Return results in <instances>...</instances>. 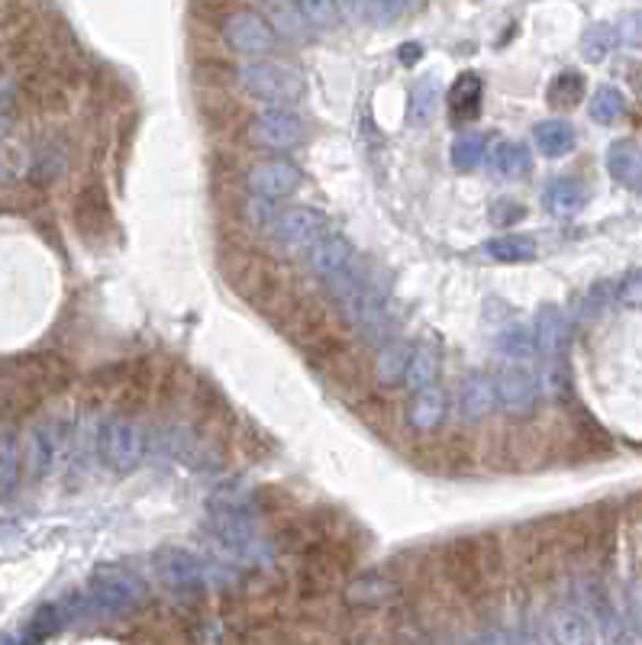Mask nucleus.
<instances>
[{"label":"nucleus","instance_id":"nucleus-1","mask_svg":"<svg viewBox=\"0 0 642 645\" xmlns=\"http://www.w3.org/2000/svg\"><path fill=\"white\" fill-rule=\"evenodd\" d=\"M156 368L146 358L136 361H114L98 375V398L107 401L111 413L136 416L156 401Z\"/></svg>","mask_w":642,"mask_h":645},{"label":"nucleus","instance_id":"nucleus-2","mask_svg":"<svg viewBox=\"0 0 642 645\" xmlns=\"http://www.w3.org/2000/svg\"><path fill=\"white\" fill-rule=\"evenodd\" d=\"M236 84L268 107H288L303 94V71L282 59H249L236 68Z\"/></svg>","mask_w":642,"mask_h":645},{"label":"nucleus","instance_id":"nucleus-3","mask_svg":"<svg viewBox=\"0 0 642 645\" xmlns=\"http://www.w3.org/2000/svg\"><path fill=\"white\" fill-rule=\"evenodd\" d=\"M156 578L175 594H204L217 585H233V575H220V565L197 558L187 549H159L152 558Z\"/></svg>","mask_w":642,"mask_h":645},{"label":"nucleus","instance_id":"nucleus-4","mask_svg":"<svg viewBox=\"0 0 642 645\" xmlns=\"http://www.w3.org/2000/svg\"><path fill=\"white\" fill-rule=\"evenodd\" d=\"M94 446L107 469L133 471L146 462V426H139L133 416L107 413L98 426Z\"/></svg>","mask_w":642,"mask_h":645},{"label":"nucleus","instance_id":"nucleus-5","mask_svg":"<svg viewBox=\"0 0 642 645\" xmlns=\"http://www.w3.org/2000/svg\"><path fill=\"white\" fill-rule=\"evenodd\" d=\"M146 600V585L119 565H101L88 578V600L84 607L104 617L129 613Z\"/></svg>","mask_w":642,"mask_h":645},{"label":"nucleus","instance_id":"nucleus-6","mask_svg":"<svg viewBox=\"0 0 642 645\" xmlns=\"http://www.w3.org/2000/svg\"><path fill=\"white\" fill-rule=\"evenodd\" d=\"M259 233H265L282 249H310L317 239L330 233V220L317 207H303V204L300 207H278V204H272Z\"/></svg>","mask_w":642,"mask_h":645},{"label":"nucleus","instance_id":"nucleus-7","mask_svg":"<svg viewBox=\"0 0 642 645\" xmlns=\"http://www.w3.org/2000/svg\"><path fill=\"white\" fill-rule=\"evenodd\" d=\"M245 139L268 152H291L307 139V119L291 107H265L249 119Z\"/></svg>","mask_w":642,"mask_h":645},{"label":"nucleus","instance_id":"nucleus-8","mask_svg":"<svg viewBox=\"0 0 642 645\" xmlns=\"http://www.w3.org/2000/svg\"><path fill=\"white\" fill-rule=\"evenodd\" d=\"M223 39L227 46L233 49L236 56H245V59H259V56H268L275 49V30L268 26V20L255 10H233L227 20H223Z\"/></svg>","mask_w":642,"mask_h":645},{"label":"nucleus","instance_id":"nucleus-9","mask_svg":"<svg viewBox=\"0 0 642 645\" xmlns=\"http://www.w3.org/2000/svg\"><path fill=\"white\" fill-rule=\"evenodd\" d=\"M358 258H362V255H358V249L352 245L349 235L333 233V230H330L323 239H317V242L307 249V272H310V278H317V281L326 288V285H333L336 278H343Z\"/></svg>","mask_w":642,"mask_h":645},{"label":"nucleus","instance_id":"nucleus-10","mask_svg":"<svg viewBox=\"0 0 642 645\" xmlns=\"http://www.w3.org/2000/svg\"><path fill=\"white\" fill-rule=\"evenodd\" d=\"M491 378H494V391H497V407H504L514 416H526V413L536 411L542 388H539V375L532 368L507 361Z\"/></svg>","mask_w":642,"mask_h":645},{"label":"nucleus","instance_id":"nucleus-11","mask_svg":"<svg viewBox=\"0 0 642 645\" xmlns=\"http://www.w3.org/2000/svg\"><path fill=\"white\" fill-rule=\"evenodd\" d=\"M300 181H303L300 169L294 162H288V159H262V162L245 169V187L255 197L275 200V204L291 197L294 191L300 187Z\"/></svg>","mask_w":642,"mask_h":645},{"label":"nucleus","instance_id":"nucleus-12","mask_svg":"<svg viewBox=\"0 0 642 645\" xmlns=\"http://www.w3.org/2000/svg\"><path fill=\"white\" fill-rule=\"evenodd\" d=\"M532 339H536L539 355H546L549 361H559L572 346V320H569V313L552 307V303L542 307L536 313V323H532Z\"/></svg>","mask_w":642,"mask_h":645},{"label":"nucleus","instance_id":"nucleus-13","mask_svg":"<svg viewBox=\"0 0 642 645\" xmlns=\"http://www.w3.org/2000/svg\"><path fill=\"white\" fill-rule=\"evenodd\" d=\"M74 223L88 239H104L114 233V207L101 184H88L74 200Z\"/></svg>","mask_w":642,"mask_h":645},{"label":"nucleus","instance_id":"nucleus-14","mask_svg":"<svg viewBox=\"0 0 642 645\" xmlns=\"http://www.w3.org/2000/svg\"><path fill=\"white\" fill-rule=\"evenodd\" d=\"M449 398L439 384L413 391L408 401V426L413 433H436L446 423Z\"/></svg>","mask_w":642,"mask_h":645},{"label":"nucleus","instance_id":"nucleus-15","mask_svg":"<svg viewBox=\"0 0 642 645\" xmlns=\"http://www.w3.org/2000/svg\"><path fill=\"white\" fill-rule=\"evenodd\" d=\"M439 371H443V346L436 336H423V339L410 343L408 371H404V384L410 391L436 384Z\"/></svg>","mask_w":642,"mask_h":645},{"label":"nucleus","instance_id":"nucleus-16","mask_svg":"<svg viewBox=\"0 0 642 645\" xmlns=\"http://www.w3.org/2000/svg\"><path fill=\"white\" fill-rule=\"evenodd\" d=\"M408 353L410 343L408 339H401V336H391V339H385V343L375 349V358H371V378H375L385 391H394V388L404 384Z\"/></svg>","mask_w":642,"mask_h":645},{"label":"nucleus","instance_id":"nucleus-17","mask_svg":"<svg viewBox=\"0 0 642 645\" xmlns=\"http://www.w3.org/2000/svg\"><path fill=\"white\" fill-rule=\"evenodd\" d=\"M459 411L468 423H481L491 413L497 411V391H494V378L484 371H471L462 388H459Z\"/></svg>","mask_w":642,"mask_h":645},{"label":"nucleus","instance_id":"nucleus-18","mask_svg":"<svg viewBox=\"0 0 642 645\" xmlns=\"http://www.w3.org/2000/svg\"><path fill=\"white\" fill-rule=\"evenodd\" d=\"M265 20L275 30V36L288 43H310L317 36V30L294 0H265Z\"/></svg>","mask_w":642,"mask_h":645},{"label":"nucleus","instance_id":"nucleus-19","mask_svg":"<svg viewBox=\"0 0 642 645\" xmlns=\"http://www.w3.org/2000/svg\"><path fill=\"white\" fill-rule=\"evenodd\" d=\"M549 640L552 645H597V633L591 617L578 607H555L549 620Z\"/></svg>","mask_w":642,"mask_h":645},{"label":"nucleus","instance_id":"nucleus-20","mask_svg":"<svg viewBox=\"0 0 642 645\" xmlns=\"http://www.w3.org/2000/svg\"><path fill=\"white\" fill-rule=\"evenodd\" d=\"M607 172L617 184L642 191V146L633 139H620L607 149Z\"/></svg>","mask_w":642,"mask_h":645},{"label":"nucleus","instance_id":"nucleus-21","mask_svg":"<svg viewBox=\"0 0 642 645\" xmlns=\"http://www.w3.org/2000/svg\"><path fill=\"white\" fill-rule=\"evenodd\" d=\"M398 590H401V585H398L391 575L371 572V575H358V578L346 587V600L355 603V607H381V603L394 600Z\"/></svg>","mask_w":642,"mask_h":645},{"label":"nucleus","instance_id":"nucleus-22","mask_svg":"<svg viewBox=\"0 0 642 645\" xmlns=\"http://www.w3.org/2000/svg\"><path fill=\"white\" fill-rule=\"evenodd\" d=\"M532 142L546 159H562L575 149V129L565 119H542L532 126Z\"/></svg>","mask_w":642,"mask_h":645},{"label":"nucleus","instance_id":"nucleus-23","mask_svg":"<svg viewBox=\"0 0 642 645\" xmlns=\"http://www.w3.org/2000/svg\"><path fill=\"white\" fill-rule=\"evenodd\" d=\"M481 97H484V81H481V74L466 71V74L452 84V94H449V101H452V119L468 123V119L478 117V114H481Z\"/></svg>","mask_w":642,"mask_h":645},{"label":"nucleus","instance_id":"nucleus-24","mask_svg":"<svg viewBox=\"0 0 642 645\" xmlns=\"http://www.w3.org/2000/svg\"><path fill=\"white\" fill-rule=\"evenodd\" d=\"M584 200H587V191H584L582 181H575V177H559V181H552V184L546 187V207H549V214H555V217H572V214H578L584 207Z\"/></svg>","mask_w":642,"mask_h":645},{"label":"nucleus","instance_id":"nucleus-25","mask_svg":"<svg viewBox=\"0 0 642 645\" xmlns=\"http://www.w3.org/2000/svg\"><path fill=\"white\" fill-rule=\"evenodd\" d=\"M488 255L494 262H504V265H520V262L536 258V242L529 235H497V239L488 242Z\"/></svg>","mask_w":642,"mask_h":645},{"label":"nucleus","instance_id":"nucleus-26","mask_svg":"<svg viewBox=\"0 0 642 645\" xmlns=\"http://www.w3.org/2000/svg\"><path fill=\"white\" fill-rule=\"evenodd\" d=\"M491 165L494 172L504 177H520L529 172L532 159H529V149L524 142H497L491 149Z\"/></svg>","mask_w":642,"mask_h":645},{"label":"nucleus","instance_id":"nucleus-27","mask_svg":"<svg viewBox=\"0 0 642 645\" xmlns=\"http://www.w3.org/2000/svg\"><path fill=\"white\" fill-rule=\"evenodd\" d=\"M546 97H549V104H552L555 111H572V107H578L584 97V78L578 71H562V74H555Z\"/></svg>","mask_w":642,"mask_h":645},{"label":"nucleus","instance_id":"nucleus-28","mask_svg":"<svg viewBox=\"0 0 642 645\" xmlns=\"http://www.w3.org/2000/svg\"><path fill=\"white\" fill-rule=\"evenodd\" d=\"M591 119L594 123H600V126H610V123H617V119L627 114V97H623V91L620 88H610V84H604V88H597V94L591 97Z\"/></svg>","mask_w":642,"mask_h":645},{"label":"nucleus","instance_id":"nucleus-29","mask_svg":"<svg viewBox=\"0 0 642 645\" xmlns=\"http://www.w3.org/2000/svg\"><path fill=\"white\" fill-rule=\"evenodd\" d=\"M65 159H68L65 146H59V142L43 146V149L33 156V162H30V181H36V184L56 181V177L65 172Z\"/></svg>","mask_w":642,"mask_h":645},{"label":"nucleus","instance_id":"nucleus-30","mask_svg":"<svg viewBox=\"0 0 642 645\" xmlns=\"http://www.w3.org/2000/svg\"><path fill=\"white\" fill-rule=\"evenodd\" d=\"M497 349H501V355H507V361H514V365H526L539 355L532 330H526V326H511L507 333H501Z\"/></svg>","mask_w":642,"mask_h":645},{"label":"nucleus","instance_id":"nucleus-31","mask_svg":"<svg viewBox=\"0 0 642 645\" xmlns=\"http://www.w3.org/2000/svg\"><path fill=\"white\" fill-rule=\"evenodd\" d=\"M617 26L610 23H594L582 36V56L587 61H604L617 49Z\"/></svg>","mask_w":642,"mask_h":645},{"label":"nucleus","instance_id":"nucleus-32","mask_svg":"<svg viewBox=\"0 0 642 645\" xmlns=\"http://www.w3.org/2000/svg\"><path fill=\"white\" fill-rule=\"evenodd\" d=\"M317 33H330L343 23V10L336 0H294Z\"/></svg>","mask_w":642,"mask_h":645},{"label":"nucleus","instance_id":"nucleus-33","mask_svg":"<svg viewBox=\"0 0 642 645\" xmlns=\"http://www.w3.org/2000/svg\"><path fill=\"white\" fill-rule=\"evenodd\" d=\"M20 471H23V446L13 436H3L0 439V494L20 484Z\"/></svg>","mask_w":642,"mask_h":645},{"label":"nucleus","instance_id":"nucleus-34","mask_svg":"<svg viewBox=\"0 0 642 645\" xmlns=\"http://www.w3.org/2000/svg\"><path fill=\"white\" fill-rule=\"evenodd\" d=\"M484 156H488V136L484 133H466L452 142V165L462 169V172L481 165Z\"/></svg>","mask_w":642,"mask_h":645},{"label":"nucleus","instance_id":"nucleus-35","mask_svg":"<svg viewBox=\"0 0 642 645\" xmlns=\"http://www.w3.org/2000/svg\"><path fill=\"white\" fill-rule=\"evenodd\" d=\"M439 111V84L436 81H420L410 91V119L413 123H429Z\"/></svg>","mask_w":642,"mask_h":645},{"label":"nucleus","instance_id":"nucleus-36","mask_svg":"<svg viewBox=\"0 0 642 645\" xmlns=\"http://www.w3.org/2000/svg\"><path fill=\"white\" fill-rule=\"evenodd\" d=\"M413 7H420V0H362V16L371 23H394Z\"/></svg>","mask_w":642,"mask_h":645},{"label":"nucleus","instance_id":"nucleus-37","mask_svg":"<svg viewBox=\"0 0 642 645\" xmlns=\"http://www.w3.org/2000/svg\"><path fill=\"white\" fill-rule=\"evenodd\" d=\"M526 217V207L524 204H517V200H497L494 207H491V223L494 227H514V223H520Z\"/></svg>","mask_w":642,"mask_h":645},{"label":"nucleus","instance_id":"nucleus-38","mask_svg":"<svg viewBox=\"0 0 642 645\" xmlns=\"http://www.w3.org/2000/svg\"><path fill=\"white\" fill-rule=\"evenodd\" d=\"M617 39L627 46H642V13H627L617 26Z\"/></svg>","mask_w":642,"mask_h":645},{"label":"nucleus","instance_id":"nucleus-39","mask_svg":"<svg viewBox=\"0 0 642 645\" xmlns=\"http://www.w3.org/2000/svg\"><path fill=\"white\" fill-rule=\"evenodd\" d=\"M617 297H620L627 307H642V268L630 272V275L620 281V291H617Z\"/></svg>","mask_w":642,"mask_h":645},{"label":"nucleus","instance_id":"nucleus-40","mask_svg":"<svg viewBox=\"0 0 642 645\" xmlns=\"http://www.w3.org/2000/svg\"><path fill=\"white\" fill-rule=\"evenodd\" d=\"M471 645H526V640L520 633H511V630H488Z\"/></svg>","mask_w":642,"mask_h":645},{"label":"nucleus","instance_id":"nucleus-41","mask_svg":"<svg viewBox=\"0 0 642 645\" xmlns=\"http://www.w3.org/2000/svg\"><path fill=\"white\" fill-rule=\"evenodd\" d=\"M336 3H340L343 16H346V13H362V0H336Z\"/></svg>","mask_w":642,"mask_h":645},{"label":"nucleus","instance_id":"nucleus-42","mask_svg":"<svg viewBox=\"0 0 642 645\" xmlns=\"http://www.w3.org/2000/svg\"><path fill=\"white\" fill-rule=\"evenodd\" d=\"M416 59H420V46H404V49H401V61L413 65Z\"/></svg>","mask_w":642,"mask_h":645},{"label":"nucleus","instance_id":"nucleus-43","mask_svg":"<svg viewBox=\"0 0 642 645\" xmlns=\"http://www.w3.org/2000/svg\"><path fill=\"white\" fill-rule=\"evenodd\" d=\"M526 645H552V640H546V636H524Z\"/></svg>","mask_w":642,"mask_h":645},{"label":"nucleus","instance_id":"nucleus-44","mask_svg":"<svg viewBox=\"0 0 642 645\" xmlns=\"http://www.w3.org/2000/svg\"><path fill=\"white\" fill-rule=\"evenodd\" d=\"M7 175V156H3V149H0V177Z\"/></svg>","mask_w":642,"mask_h":645},{"label":"nucleus","instance_id":"nucleus-45","mask_svg":"<svg viewBox=\"0 0 642 645\" xmlns=\"http://www.w3.org/2000/svg\"><path fill=\"white\" fill-rule=\"evenodd\" d=\"M0 645H16L13 640H0Z\"/></svg>","mask_w":642,"mask_h":645}]
</instances>
